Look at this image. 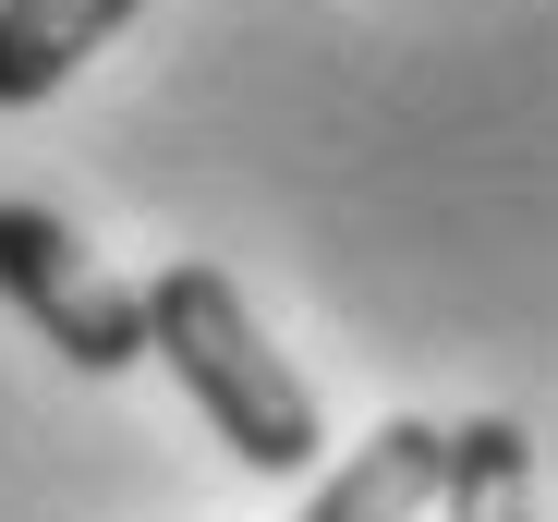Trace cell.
I'll list each match as a JSON object with an SVG mask.
<instances>
[{
  "mask_svg": "<svg viewBox=\"0 0 558 522\" xmlns=\"http://www.w3.org/2000/svg\"><path fill=\"white\" fill-rule=\"evenodd\" d=\"M449 522H534V438L510 413H474L449 425V486H437Z\"/></svg>",
  "mask_w": 558,
  "mask_h": 522,
  "instance_id": "5b68a950",
  "label": "cell"
},
{
  "mask_svg": "<svg viewBox=\"0 0 558 522\" xmlns=\"http://www.w3.org/2000/svg\"><path fill=\"white\" fill-rule=\"evenodd\" d=\"M0 304H13L61 365H85V377L146 365V292H122L49 207H0Z\"/></svg>",
  "mask_w": 558,
  "mask_h": 522,
  "instance_id": "7a4b0ae2",
  "label": "cell"
},
{
  "mask_svg": "<svg viewBox=\"0 0 558 522\" xmlns=\"http://www.w3.org/2000/svg\"><path fill=\"white\" fill-rule=\"evenodd\" d=\"M437 486H449V425L389 413V425H377V438H364L340 474H316L304 522H425V510H437Z\"/></svg>",
  "mask_w": 558,
  "mask_h": 522,
  "instance_id": "3957f363",
  "label": "cell"
},
{
  "mask_svg": "<svg viewBox=\"0 0 558 522\" xmlns=\"http://www.w3.org/2000/svg\"><path fill=\"white\" fill-rule=\"evenodd\" d=\"M134 25V0H0V110H37Z\"/></svg>",
  "mask_w": 558,
  "mask_h": 522,
  "instance_id": "277c9868",
  "label": "cell"
},
{
  "mask_svg": "<svg viewBox=\"0 0 558 522\" xmlns=\"http://www.w3.org/2000/svg\"><path fill=\"white\" fill-rule=\"evenodd\" d=\"M146 353L231 438L243 474H316V389L279 365V340L255 328V304L219 268H158L146 280Z\"/></svg>",
  "mask_w": 558,
  "mask_h": 522,
  "instance_id": "6da1fadb",
  "label": "cell"
}]
</instances>
